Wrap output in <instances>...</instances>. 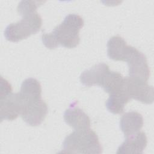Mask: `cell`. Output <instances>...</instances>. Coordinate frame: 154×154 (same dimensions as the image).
Returning <instances> with one entry per match:
<instances>
[{
	"label": "cell",
	"mask_w": 154,
	"mask_h": 154,
	"mask_svg": "<svg viewBox=\"0 0 154 154\" xmlns=\"http://www.w3.org/2000/svg\"><path fill=\"white\" fill-rule=\"evenodd\" d=\"M42 19L37 12L26 14L22 19L9 24L5 29L4 36L10 42H17L37 33L42 27Z\"/></svg>",
	"instance_id": "3"
},
{
	"label": "cell",
	"mask_w": 154,
	"mask_h": 154,
	"mask_svg": "<svg viewBox=\"0 0 154 154\" xmlns=\"http://www.w3.org/2000/svg\"><path fill=\"white\" fill-rule=\"evenodd\" d=\"M107 55L114 61H126L133 46L128 45L119 35L111 37L107 42Z\"/></svg>",
	"instance_id": "8"
},
{
	"label": "cell",
	"mask_w": 154,
	"mask_h": 154,
	"mask_svg": "<svg viewBox=\"0 0 154 154\" xmlns=\"http://www.w3.org/2000/svg\"><path fill=\"white\" fill-rule=\"evenodd\" d=\"M24 106L23 100L20 94L11 93L5 97L0 98L1 120L12 121L21 114Z\"/></svg>",
	"instance_id": "7"
},
{
	"label": "cell",
	"mask_w": 154,
	"mask_h": 154,
	"mask_svg": "<svg viewBox=\"0 0 154 154\" xmlns=\"http://www.w3.org/2000/svg\"><path fill=\"white\" fill-rule=\"evenodd\" d=\"M123 91L131 99H135L145 104L153 102V87L147 81L134 78L131 76L124 78Z\"/></svg>",
	"instance_id": "4"
},
{
	"label": "cell",
	"mask_w": 154,
	"mask_h": 154,
	"mask_svg": "<svg viewBox=\"0 0 154 154\" xmlns=\"http://www.w3.org/2000/svg\"><path fill=\"white\" fill-rule=\"evenodd\" d=\"M126 61L129 76L147 81L150 76V69L147 58L141 52L133 47Z\"/></svg>",
	"instance_id": "6"
},
{
	"label": "cell",
	"mask_w": 154,
	"mask_h": 154,
	"mask_svg": "<svg viewBox=\"0 0 154 154\" xmlns=\"http://www.w3.org/2000/svg\"><path fill=\"white\" fill-rule=\"evenodd\" d=\"M147 143L146 134L139 131L126 137L125 141L119 147L117 153H143Z\"/></svg>",
	"instance_id": "9"
},
{
	"label": "cell",
	"mask_w": 154,
	"mask_h": 154,
	"mask_svg": "<svg viewBox=\"0 0 154 154\" xmlns=\"http://www.w3.org/2000/svg\"><path fill=\"white\" fill-rule=\"evenodd\" d=\"M143 124L142 115L136 111H129L123 114L119 123L120 128L125 137L139 132L143 126Z\"/></svg>",
	"instance_id": "11"
},
{
	"label": "cell",
	"mask_w": 154,
	"mask_h": 154,
	"mask_svg": "<svg viewBox=\"0 0 154 154\" xmlns=\"http://www.w3.org/2000/svg\"><path fill=\"white\" fill-rule=\"evenodd\" d=\"M42 1H21L17 7L18 13L22 16L36 11V9L42 5Z\"/></svg>",
	"instance_id": "16"
},
{
	"label": "cell",
	"mask_w": 154,
	"mask_h": 154,
	"mask_svg": "<svg viewBox=\"0 0 154 154\" xmlns=\"http://www.w3.org/2000/svg\"><path fill=\"white\" fill-rule=\"evenodd\" d=\"M19 93L24 102L40 99H42L40 83L35 78H27L22 82Z\"/></svg>",
	"instance_id": "14"
},
{
	"label": "cell",
	"mask_w": 154,
	"mask_h": 154,
	"mask_svg": "<svg viewBox=\"0 0 154 154\" xmlns=\"http://www.w3.org/2000/svg\"><path fill=\"white\" fill-rule=\"evenodd\" d=\"M124 77L117 72H107L102 78L99 86L109 94H116L123 91Z\"/></svg>",
	"instance_id": "13"
},
{
	"label": "cell",
	"mask_w": 154,
	"mask_h": 154,
	"mask_svg": "<svg viewBox=\"0 0 154 154\" xmlns=\"http://www.w3.org/2000/svg\"><path fill=\"white\" fill-rule=\"evenodd\" d=\"M62 152L67 153L100 154L103 148L94 131L90 128L75 130L66 137Z\"/></svg>",
	"instance_id": "2"
},
{
	"label": "cell",
	"mask_w": 154,
	"mask_h": 154,
	"mask_svg": "<svg viewBox=\"0 0 154 154\" xmlns=\"http://www.w3.org/2000/svg\"><path fill=\"white\" fill-rule=\"evenodd\" d=\"M84 24L81 16L76 14H69L51 32L42 34V42L50 49H55L59 45L69 49L75 48L80 42L79 31Z\"/></svg>",
	"instance_id": "1"
},
{
	"label": "cell",
	"mask_w": 154,
	"mask_h": 154,
	"mask_svg": "<svg viewBox=\"0 0 154 154\" xmlns=\"http://www.w3.org/2000/svg\"><path fill=\"white\" fill-rule=\"evenodd\" d=\"M12 93V88L11 84L2 76L1 78V93L0 98L6 96L10 93Z\"/></svg>",
	"instance_id": "17"
},
{
	"label": "cell",
	"mask_w": 154,
	"mask_h": 154,
	"mask_svg": "<svg viewBox=\"0 0 154 154\" xmlns=\"http://www.w3.org/2000/svg\"><path fill=\"white\" fill-rule=\"evenodd\" d=\"M109 70V66L106 64L102 63L96 64L90 69L84 70L81 74V82L87 87L99 85L102 78Z\"/></svg>",
	"instance_id": "12"
},
{
	"label": "cell",
	"mask_w": 154,
	"mask_h": 154,
	"mask_svg": "<svg viewBox=\"0 0 154 154\" xmlns=\"http://www.w3.org/2000/svg\"><path fill=\"white\" fill-rule=\"evenodd\" d=\"M48 105L42 99L24 102L20 116L28 125L31 126L40 125L48 113Z\"/></svg>",
	"instance_id": "5"
},
{
	"label": "cell",
	"mask_w": 154,
	"mask_h": 154,
	"mask_svg": "<svg viewBox=\"0 0 154 154\" xmlns=\"http://www.w3.org/2000/svg\"><path fill=\"white\" fill-rule=\"evenodd\" d=\"M65 122L75 130L87 129L90 128V119L82 109L72 106L67 109L64 113Z\"/></svg>",
	"instance_id": "10"
},
{
	"label": "cell",
	"mask_w": 154,
	"mask_h": 154,
	"mask_svg": "<svg viewBox=\"0 0 154 154\" xmlns=\"http://www.w3.org/2000/svg\"><path fill=\"white\" fill-rule=\"evenodd\" d=\"M131 99L124 91L113 94H109L105 102V105L109 112L114 114H120L123 112L126 104Z\"/></svg>",
	"instance_id": "15"
}]
</instances>
